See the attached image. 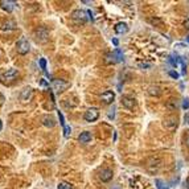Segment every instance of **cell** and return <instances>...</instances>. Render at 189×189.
<instances>
[{"label": "cell", "instance_id": "cell-1", "mask_svg": "<svg viewBox=\"0 0 189 189\" xmlns=\"http://www.w3.org/2000/svg\"><path fill=\"white\" fill-rule=\"evenodd\" d=\"M17 77H19L17 69H8L7 71H4V73L0 74V81H1L3 84H11V82H13Z\"/></svg>", "mask_w": 189, "mask_h": 189}, {"label": "cell", "instance_id": "cell-2", "mask_svg": "<svg viewBox=\"0 0 189 189\" xmlns=\"http://www.w3.org/2000/svg\"><path fill=\"white\" fill-rule=\"evenodd\" d=\"M16 49H17V53H19V54L24 56V54H27V53L31 50V44H29V41L27 40V38L23 37L19 40L17 45H16Z\"/></svg>", "mask_w": 189, "mask_h": 189}, {"label": "cell", "instance_id": "cell-3", "mask_svg": "<svg viewBox=\"0 0 189 189\" xmlns=\"http://www.w3.org/2000/svg\"><path fill=\"white\" fill-rule=\"evenodd\" d=\"M34 38L37 42H47L49 38V32L45 27H40L37 31L34 32Z\"/></svg>", "mask_w": 189, "mask_h": 189}, {"label": "cell", "instance_id": "cell-4", "mask_svg": "<svg viewBox=\"0 0 189 189\" xmlns=\"http://www.w3.org/2000/svg\"><path fill=\"white\" fill-rule=\"evenodd\" d=\"M69 86H70V84H69L68 81H65V79H53V82H52L53 90H56L57 93H62V91H65Z\"/></svg>", "mask_w": 189, "mask_h": 189}, {"label": "cell", "instance_id": "cell-5", "mask_svg": "<svg viewBox=\"0 0 189 189\" xmlns=\"http://www.w3.org/2000/svg\"><path fill=\"white\" fill-rule=\"evenodd\" d=\"M123 60V54L119 49H115L112 53H109L107 56H106V62H109V64H116V62H121Z\"/></svg>", "mask_w": 189, "mask_h": 189}, {"label": "cell", "instance_id": "cell-6", "mask_svg": "<svg viewBox=\"0 0 189 189\" xmlns=\"http://www.w3.org/2000/svg\"><path fill=\"white\" fill-rule=\"evenodd\" d=\"M84 118L86 122H94L99 118V111H98V109H95V107H91V109H89L85 112Z\"/></svg>", "mask_w": 189, "mask_h": 189}, {"label": "cell", "instance_id": "cell-7", "mask_svg": "<svg viewBox=\"0 0 189 189\" xmlns=\"http://www.w3.org/2000/svg\"><path fill=\"white\" fill-rule=\"evenodd\" d=\"M179 124V121H177L176 116H167L163 122V126H164L167 130H175Z\"/></svg>", "mask_w": 189, "mask_h": 189}, {"label": "cell", "instance_id": "cell-8", "mask_svg": "<svg viewBox=\"0 0 189 189\" xmlns=\"http://www.w3.org/2000/svg\"><path fill=\"white\" fill-rule=\"evenodd\" d=\"M71 19L75 20V21H79V23H85L86 21V12L85 11H81V10H75L71 12Z\"/></svg>", "mask_w": 189, "mask_h": 189}, {"label": "cell", "instance_id": "cell-9", "mask_svg": "<svg viewBox=\"0 0 189 189\" xmlns=\"http://www.w3.org/2000/svg\"><path fill=\"white\" fill-rule=\"evenodd\" d=\"M32 98H33V90L31 87H25L20 94V101L21 102H29Z\"/></svg>", "mask_w": 189, "mask_h": 189}, {"label": "cell", "instance_id": "cell-10", "mask_svg": "<svg viewBox=\"0 0 189 189\" xmlns=\"http://www.w3.org/2000/svg\"><path fill=\"white\" fill-rule=\"evenodd\" d=\"M122 105L126 107V109H134L136 106V101L132 97H128V95H124L122 97Z\"/></svg>", "mask_w": 189, "mask_h": 189}, {"label": "cell", "instance_id": "cell-11", "mask_svg": "<svg viewBox=\"0 0 189 189\" xmlns=\"http://www.w3.org/2000/svg\"><path fill=\"white\" fill-rule=\"evenodd\" d=\"M112 176H114V173H112V171L109 169V168H105V169H102L99 172V179L102 180L103 183H107V181H110V180L112 179Z\"/></svg>", "mask_w": 189, "mask_h": 189}, {"label": "cell", "instance_id": "cell-12", "mask_svg": "<svg viewBox=\"0 0 189 189\" xmlns=\"http://www.w3.org/2000/svg\"><path fill=\"white\" fill-rule=\"evenodd\" d=\"M0 7H1L4 11H7V12H11L16 7V1H13V0H1V1H0Z\"/></svg>", "mask_w": 189, "mask_h": 189}, {"label": "cell", "instance_id": "cell-13", "mask_svg": "<svg viewBox=\"0 0 189 189\" xmlns=\"http://www.w3.org/2000/svg\"><path fill=\"white\" fill-rule=\"evenodd\" d=\"M41 122H42V124L45 127H49V128L56 126V121H54V118H53L52 115H44L42 118H41Z\"/></svg>", "mask_w": 189, "mask_h": 189}, {"label": "cell", "instance_id": "cell-14", "mask_svg": "<svg viewBox=\"0 0 189 189\" xmlns=\"http://www.w3.org/2000/svg\"><path fill=\"white\" fill-rule=\"evenodd\" d=\"M114 98H115V94L112 93V91H110V90L105 91V93L101 95V99H102L103 103H106V105H110V103H112Z\"/></svg>", "mask_w": 189, "mask_h": 189}, {"label": "cell", "instance_id": "cell-15", "mask_svg": "<svg viewBox=\"0 0 189 189\" xmlns=\"http://www.w3.org/2000/svg\"><path fill=\"white\" fill-rule=\"evenodd\" d=\"M127 31H128V27H127L126 23H118V24L115 25V32H116V33L123 34V33H126Z\"/></svg>", "mask_w": 189, "mask_h": 189}, {"label": "cell", "instance_id": "cell-16", "mask_svg": "<svg viewBox=\"0 0 189 189\" xmlns=\"http://www.w3.org/2000/svg\"><path fill=\"white\" fill-rule=\"evenodd\" d=\"M91 140V134L89 131H85V132H81V135L78 136V142L79 143H89Z\"/></svg>", "mask_w": 189, "mask_h": 189}, {"label": "cell", "instance_id": "cell-17", "mask_svg": "<svg viewBox=\"0 0 189 189\" xmlns=\"http://www.w3.org/2000/svg\"><path fill=\"white\" fill-rule=\"evenodd\" d=\"M160 93L161 91H160V87L159 86H149L148 87V94L149 95H156L158 97V95H160Z\"/></svg>", "mask_w": 189, "mask_h": 189}, {"label": "cell", "instance_id": "cell-18", "mask_svg": "<svg viewBox=\"0 0 189 189\" xmlns=\"http://www.w3.org/2000/svg\"><path fill=\"white\" fill-rule=\"evenodd\" d=\"M167 107L171 110V111H173V110H176V107H177V103H176V101L175 99H169L167 102Z\"/></svg>", "mask_w": 189, "mask_h": 189}, {"label": "cell", "instance_id": "cell-19", "mask_svg": "<svg viewBox=\"0 0 189 189\" xmlns=\"http://www.w3.org/2000/svg\"><path fill=\"white\" fill-rule=\"evenodd\" d=\"M1 29H15V23L13 21H7L3 24V27H1Z\"/></svg>", "mask_w": 189, "mask_h": 189}, {"label": "cell", "instance_id": "cell-20", "mask_svg": "<svg viewBox=\"0 0 189 189\" xmlns=\"http://www.w3.org/2000/svg\"><path fill=\"white\" fill-rule=\"evenodd\" d=\"M57 189H73V186L70 185L69 183H60Z\"/></svg>", "mask_w": 189, "mask_h": 189}, {"label": "cell", "instance_id": "cell-21", "mask_svg": "<svg viewBox=\"0 0 189 189\" xmlns=\"http://www.w3.org/2000/svg\"><path fill=\"white\" fill-rule=\"evenodd\" d=\"M149 21H151L153 25H158L159 28H161V27H163V21H161L160 19H151Z\"/></svg>", "mask_w": 189, "mask_h": 189}, {"label": "cell", "instance_id": "cell-22", "mask_svg": "<svg viewBox=\"0 0 189 189\" xmlns=\"http://www.w3.org/2000/svg\"><path fill=\"white\" fill-rule=\"evenodd\" d=\"M138 66H139L140 69H148L149 66H151V64H148V62H143V61H139V62H138Z\"/></svg>", "mask_w": 189, "mask_h": 189}, {"label": "cell", "instance_id": "cell-23", "mask_svg": "<svg viewBox=\"0 0 189 189\" xmlns=\"http://www.w3.org/2000/svg\"><path fill=\"white\" fill-rule=\"evenodd\" d=\"M38 64H40V68L42 69L44 71H47V60H45V58H40V62H38Z\"/></svg>", "mask_w": 189, "mask_h": 189}, {"label": "cell", "instance_id": "cell-24", "mask_svg": "<svg viewBox=\"0 0 189 189\" xmlns=\"http://www.w3.org/2000/svg\"><path fill=\"white\" fill-rule=\"evenodd\" d=\"M70 127H69V126H65V127H64V136L65 138H69V135H70Z\"/></svg>", "mask_w": 189, "mask_h": 189}, {"label": "cell", "instance_id": "cell-25", "mask_svg": "<svg viewBox=\"0 0 189 189\" xmlns=\"http://www.w3.org/2000/svg\"><path fill=\"white\" fill-rule=\"evenodd\" d=\"M156 185H158L159 189H167V186H164V183L161 180H156Z\"/></svg>", "mask_w": 189, "mask_h": 189}, {"label": "cell", "instance_id": "cell-26", "mask_svg": "<svg viewBox=\"0 0 189 189\" xmlns=\"http://www.w3.org/2000/svg\"><path fill=\"white\" fill-rule=\"evenodd\" d=\"M58 118H60V122H61V126H62V127H65L66 124H65V121H64V115H62L61 111H58Z\"/></svg>", "mask_w": 189, "mask_h": 189}, {"label": "cell", "instance_id": "cell-27", "mask_svg": "<svg viewBox=\"0 0 189 189\" xmlns=\"http://www.w3.org/2000/svg\"><path fill=\"white\" fill-rule=\"evenodd\" d=\"M183 109L184 110L189 109V99H188V98H185V99L183 101Z\"/></svg>", "mask_w": 189, "mask_h": 189}, {"label": "cell", "instance_id": "cell-28", "mask_svg": "<svg viewBox=\"0 0 189 189\" xmlns=\"http://www.w3.org/2000/svg\"><path fill=\"white\" fill-rule=\"evenodd\" d=\"M169 75L172 78H179V73H177V71H175V70H171L169 71Z\"/></svg>", "mask_w": 189, "mask_h": 189}, {"label": "cell", "instance_id": "cell-29", "mask_svg": "<svg viewBox=\"0 0 189 189\" xmlns=\"http://www.w3.org/2000/svg\"><path fill=\"white\" fill-rule=\"evenodd\" d=\"M3 103H4V97L1 95V93H0V106L3 105Z\"/></svg>", "mask_w": 189, "mask_h": 189}, {"label": "cell", "instance_id": "cell-30", "mask_svg": "<svg viewBox=\"0 0 189 189\" xmlns=\"http://www.w3.org/2000/svg\"><path fill=\"white\" fill-rule=\"evenodd\" d=\"M185 188H186V189H189V177L185 180Z\"/></svg>", "mask_w": 189, "mask_h": 189}, {"label": "cell", "instance_id": "cell-31", "mask_svg": "<svg viewBox=\"0 0 189 189\" xmlns=\"http://www.w3.org/2000/svg\"><path fill=\"white\" fill-rule=\"evenodd\" d=\"M185 122H186V123L189 124V112H188V114L185 115Z\"/></svg>", "mask_w": 189, "mask_h": 189}, {"label": "cell", "instance_id": "cell-32", "mask_svg": "<svg viewBox=\"0 0 189 189\" xmlns=\"http://www.w3.org/2000/svg\"><path fill=\"white\" fill-rule=\"evenodd\" d=\"M112 42H114L115 47H118V40H116V38H114V40H112Z\"/></svg>", "mask_w": 189, "mask_h": 189}, {"label": "cell", "instance_id": "cell-33", "mask_svg": "<svg viewBox=\"0 0 189 189\" xmlns=\"http://www.w3.org/2000/svg\"><path fill=\"white\" fill-rule=\"evenodd\" d=\"M41 85H42V86H47V85H48V84H47V82H45V81H44V79H42V81H41Z\"/></svg>", "mask_w": 189, "mask_h": 189}, {"label": "cell", "instance_id": "cell-34", "mask_svg": "<svg viewBox=\"0 0 189 189\" xmlns=\"http://www.w3.org/2000/svg\"><path fill=\"white\" fill-rule=\"evenodd\" d=\"M186 144H188V147H189V135L186 136Z\"/></svg>", "mask_w": 189, "mask_h": 189}, {"label": "cell", "instance_id": "cell-35", "mask_svg": "<svg viewBox=\"0 0 189 189\" xmlns=\"http://www.w3.org/2000/svg\"><path fill=\"white\" fill-rule=\"evenodd\" d=\"M1 128H3V123H1V121H0V131H1Z\"/></svg>", "mask_w": 189, "mask_h": 189}, {"label": "cell", "instance_id": "cell-36", "mask_svg": "<svg viewBox=\"0 0 189 189\" xmlns=\"http://www.w3.org/2000/svg\"><path fill=\"white\" fill-rule=\"evenodd\" d=\"M185 25H186V27H188V28H189V21H188V23H185Z\"/></svg>", "mask_w": 189, "mask_h": 189}, {"label": "cell", "instance_id": "cell-37", "mask_svg": "<svg viewBox=\"0 0 189 189\" xmlns=\"http://www.w3.org/2000/svg\"><path fill=\"white\" fill-rule=\"evenodd\" d=\"M188 42H189V36H188Z\"/></svg>", "mask_w": 189, "mask_h": 189}]
</instances>
